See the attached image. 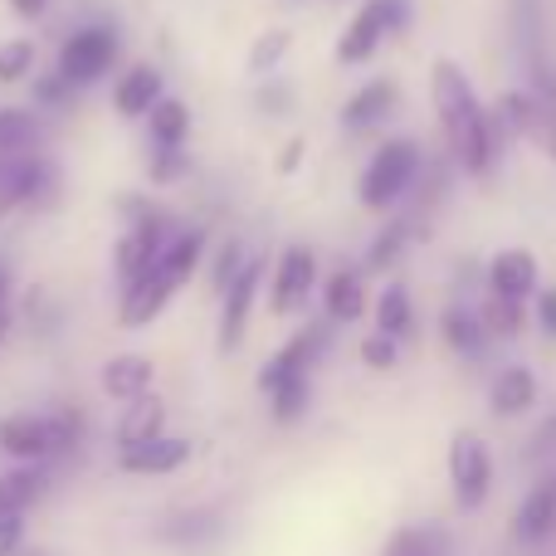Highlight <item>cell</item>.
Returning a JSON list of instances; mask_svg holds the SVG:
<instances>
[{
    "mask_svg": "<svg viewBox=\"0 0 556 556\" xmlns=\"http://www.w3.org/2000/svg\"><path fill=\"white\" fill-rule=\"evenodd\" d=\"M430 98H434V113H440V127H444V137H450L454 156H459V166L469 176H483L493 166V152H498V142H493V117L483 113V103L473 98L469 78H464V68L454 64V59L434 64Z\"/></svg>",
    "mask_w": 556,
    "mask_h": 556,
    "instance_id": "1",
    "label": "cell"
},
{
    "mask_svg": "<svg viewBox=\"0 0 556 556\" xmlns=\"http://www.w3.org/2000/svg\"><path fill=\"white\" fill-rule=\"evenodd\" d=\"M415 176H420V147H415L410 137H395V142L376 147V156L366 162L362 181H356V201H362L366 211H391L415 186Z\"/></svg>",
    "mask_w": 556,
    "mask_h": 556,
    "instance_id": "2",
    "label": "cell"
},
{
    "mask_svg": "<svg viewBox=\"0 0 556 556\" xmlns=\"http://www.w3.org/2000/svg\"><path fill=\"white\" fill-rule=\"evenodd\" d=\"M117 54H123V39L113 25H78L74 35H64L54 59V74L68 88H93L103 74H113Z\"/></svg>",
    "mask_w": 556,
    "mask_h": 556,
    "instance_id": "3",
    "label": "cell"
},
{
    "mask_svg": "<svg viewBox=\"0 0 556 556\" xmlns=\"http://www.w3.org/2000/svg\"><path fill=\"white\" fill-rule=\"evenodd\" d=\"M410 5L405 0H366L352 20H346L342 39H337V64H366V59L381 49L386 35H401Z\"/></svg>",
    "mask_w": 556,
    "mask_h": 556,
    "instance_id": "4",
    "label": "cell"
},
{
    "mask_svg": "<svg viewBox=\"0 0 556 556\" xmlns=\"http://www.w3.org/2000/svg\"><path fill=\"white\" fill-rule=\"evenodd\" d=\"M313 288H317V254L307 250V244H288L274 260V274H269V313L274 317L303 313Z\"/></svg>",
    "mask_w": 556,
    "mask_h": 556,
    "instance_id": "5",
    "label": "cell"
},
{
    "mask_svg": "<svg viewBox=\"0 0 556 556\" xmlns=\"http://www.w3.org/2000/svg\"><path fill=\"white\" fill-rule=\"evenodd\" d=\"M49 191H54V166H49L39 152L5 156V162H0V220L39 205Z\"/></svg>",
    "mask_w": 556,
    "mask_h": 556,
    "instance_id": "6",
    "label": "cell"
},
{
    "mask_svg": "<svg viewBox=\"0 0 556 556\" xmlns=\"http://www.w3.org/2000/svg\"><path fill=\"white\" fill-rule=\"evenodd\" d=\"M327 352V323H307V327H298L293 337H288L283 346L269 356V362L260 366V391L269 395L278 391L283 381H298V376H307L317 366V356Z\"/></svg>",
    "mask_w": 556,
    "mask_h": 556,
    "instance_id": "7",
    "label": "cell"
},
{
    "mask_svg": "<svg viewBox=\"0 0 556 556\" xmlns=\"http://www.w3.org/2000/svg\"><path fill=\"white\" fill-rule=\"evenodd\" d=\"M450 483H454V498H459L464 513H473L483 498H489V483H493V459L483 450L479 434H454L450 444Z\"/></svg>",
    "mask_w": 556,
    "mask_h": 556,
    "instance_id": "8",
    "label": "cell"
},
{
    "mask_svg": "<svg viewBox=\"0 0 556 556\" xmlns=\"http://www.w3.org/2000/svg\"><path fill=\"white\" fill-rule=\"evenodd\" d=\"M260 283H264V260H250L240 269V278L220 293V332H215V346H220V352H240L244 332H250L254 303H260Z\"/></svg>",
    "mask_w": 556,
    "mask_h": 556,
    "instance_id": "9",
    "label": "cell"
},
{
    "mask_svg": "<svg viewBox=\"0 0 556 556\" xmlns=\"http://www.w3.org/2000/svg\"><path fill=\"white\" fill-rule=\"evenodd\" d=\"M0 454L15 464H49L54 459V425L49 415L15 410L0 420Z\"/></svg>",
    "mask_w": 556,
    "mask_h": 556,
    "instance_id": "10",
    "label": "cell"
},
{
    "mask_svg": "<svg viewBox=\"0 0 556 556\" xmlns=\"http://www.w3.org/2000/svg\"><path fill=\"white\" fill-rule=\"evenodd\" d=\"M176 293H181V288H176L162 269L142 274L137 283L123 288V298H117V327H127V332H142V327H152L156 317L172 307Z\"/></svg>",
    "mask_w": 556,
    "mask_h": 556,
    "instance_id": "11",
    "label": "cell"
},
{
    "mask_svg": "<svg viewBox=\"0 0 556 556\" xmlns=\"http://www.w3.org/2000/svg\"><path fill=\"white\" fill-rule=\"evenodd\" d=\"M186 464H191V440H181V434H156L147 444L117 450V469L132 479H166V473H181Z\"/></svg>",
    "mask_w": 556,
    "mask_h": 556,
    "instance_id": "12",
    "label": "cell"
},
{
    "mask_svg": "<svg viewBox=\"0 0 556 556\" xmlns=\"http://www.w3.org/2000/svg\"><path fill=\"white\" fill-rule=\"evenodd\" d=\"M98 386H103L108 401L117 405H132L142 401V395L156 391V362L142 352H117L103 362V371H98Z\"/></svg>",
    "mask_w": 556,
    "mask_h": 556,
    "instance_id": "13",
    "label": "cell"
},
{
    "mask_svg": "<svg viewBox=\"0 0 556 556\" xmlns=\"http://www.w3.org/2000/svg\"><path fill=\"white\" fill-rule=\"evenodd\" d=\"M166 98V88H162V68L156 64H132L127 74H117V84H113V108H117V117H127V123H137V117H147L156 103Z\"/></svg>",
    "mask_w": 556,
    "mask_h": 556,
    "instance_id": "14",
    "label": "cell"
},
{
    "mask_svg": "<svg viewBox=\"0 0 556 556\" xmlns=\"http://www.w3.org/2000/svg\"><path fill=\"white\" fill-rule=\"evenodd\" d=\"M395 84L391 78H371L366 88H356L352 98H346V108H342V127L346 132H366V127H376L381 117H391L395 113Z\"/></svg>",
    "mask_w": 556,
    "mask_h": 556,
    "instance_id": "15",
    "label": "cell"
},
{
    "mask_svg": "<svg viewBox=\"0 0 556 556\" xmlns=\"http://www.w3.org/2000/svg\"><path fill=\"white\" fill-rule=\"evenodd\" d=\"M117 450H132V444H147L156 440V434H166V401L162 395H142V401L123 405V415H117Z\"/></svg>",
    "mask_w": 556,
    "mask_h": 556,
    "instance_id": "16",
    "label": "cell"
},
{
    "mask_svg": "<svg viewBox=\"0 0 556 556\" xmlns=\"http://www.w3.org/2000/svg\"><path fill=\"white\" fill-rule=\"evenodd\" d=\"M45 493V464H15L0 473V518H25Z\"/></svg>",
    "mask_w": 556,
    "mask_h": 556,
    "instance_id": "17",
    "label": "cell"
},
{
    "mask_svg": "<svg viewBox=\"0 0 556 556\" xmlns=\"http://www.w3.org/2000/svg\"><path fill=\"white\" fill-rule=\"evenodd\" d=\"M489 283H493V293H498V298H513V303H522V298L538 288V260H532L528 250H503V254H493Z\"/></svg>",
    "mask_w": 556,
    "mask_h": 556,
    "instance_id": "18",
    "label": "cell"
},
{
    "mask_svg": "<svg viewBox=\"0 0 556 556\" xmlns=\"http://www.w3.org/2000/svg\"><path fill=\"white\" fill-rule=\"evenodd\" d=\"M201 260H205V230H176L172 240H166L156 269L172 278L176 288H186L195 278V269H201Z\"/></svg>",
    "mask_w": 556,
    "mask_h": 556,
    "instance_id": "19",
    "label": "cell"
},
{
    "mask_svg": "<svg viewBox=\"0 0 556 556\" xmlns=\"http://www.w3.org/2000/svg\"><path fill=\"white\" fill-rule=\"evenodd\" d=\"M323 307H327V323H356L366 313V283L356 269H337L323 283Z\"/></svg>",
    "mask_w": 556,
    "mask_h": 556,
    "instance_id": "20",
    "label": "cell"
},
{
    "mask_svg": "<svg viewBox=\"0 0 556 556\" xmlns=\"http://www.w3.org/2000/svg\"><path fill=\"white\" fill-rule=\"evenodd\" d=\"M45 142V123L29 108H0V162L5 156H29Z\"/></svg>",
    "mask_w": 556,
    "mask_h": 556,
    "instance_id": "21",
    "label": "cell"
},
{
    "mask_svg": "<svg viewBox=\"0 0 556 556\" xmlns=\"http://www.w3.org/2000/svg\"><path fill=\"white\" fill-rule=\"evenodd\" d=\"M147 137H152V147H186V137H191V108L166 93L147 113Z\"/></svg>",
    "mask_w": 556,
    "mask_h": 556,
    "instance_id": "22",
    "label": "cell"
},
{
    "mask_svg": "<svg viewBox=\"0 0 556 556\" xmlns=\"http://www.w3.org/2000/svg\"><path fill=\"white\" fill-rule=\"evenodd\" d=\"M503 108H508V123L518 127V132H528V137H547L552 132V123H556V113L542 93H508L503 98Z\"/></svg>",
    "mask_w": 556,
    "mask_h": 556,
    "instance_id": "23",
    "label": "cell"
},
{
    "mask_svg": "<svg viewBox=\"0 0 556 556\" xmlns=\"http://www.w3.org/2000/svg\"><path fill=\"white\" fill-rule=\"evenodd\" d=\"M35 64H39V45L29 35L0 39V88L29 84V78H35Z\"/></svg>",
    "mask_w": 556,
    "mask_h": 556,
    "instance_id": "24",
    "label": "cell"
},
{
    "mask_svg": "<svg viewBox=\"0 0 556 556\" xmlns=\"http://www.w3.org/2000/svg\"><path fill=\"white\" fill-rule=\"evenodd\" d=\"M410 327H415L410 293H405L401 283H386L381 298H376V332H386V337H395V342H401Z\"/></svg>",
    "mask_w": 556,
    "mask_h": 556,
    "instance_id": "25",
    "label": "cell"
},
{
    "mask_svg": "<svg viewBox=\"0 0 556 556\" xmlns=\"http://www.w3.org/2000/svg\"><path fill=\"white\" fill-rule=\"evenodd\" d=\"M288 49H293V35H288V29H264V35L250 45V54H244L250 78H274L278 64L288 59Z\"/></svg>",
    "mask_w": 556,
    "mask_h": 556,
    "instance_id": "26",
    "label": "cell"
},
{
    "mask_svg": "<svg viewBox=\"0 0 556 556\" xmlns=\"http://www.w3.org/2000/svg\"><path fill=\"white\" fill-rule=\"evenodd\" d=\"M532 395H538L532 371L513 366V371H503L498 386H493V410H498V415H518V410H528V405H532Z\"/></svg>",
    "mask_w": 556,
    "mask_h": 556,
    "instance_id": "27",
    "label": "cell"
},
{
    "mask_svg": "<svg viewBox=\"0 0 556 556\" xmlns=\"http://www.w3.org/2000/svg\"><path fill=\"white\" fill-rule=\"evenodd\" d=\"M307 401H313V381L298 376V381H283L278 391H269V415L278 425H293L307 415Z\"/></svg>",
    "mask_w": 556,
    "mask_h": 556,
    "instance_id": "28",
    "label": "cell"
},
{
    "mask_svg": "<svg viewBox=\"0 0 556 556\" xmlns=\"http://www.w3.org/2000/svg\"><path fill=\"white\" fill-rule=\"evenodd\" d=\"M444 342L454 346V352H464V356H473L483 346V317H469V313H444Z\"/></svg>",
    "mask_w": 556,
    "mask_h": 556,
    "instance_id": "29",
    "label": "cell"
},
{
    "mask_svg": "<svg viewBox=\"0 0 556 556\" xmlns=\"http://www.w3.org/2000/svg\"><path fill=\"white\" fill-rule=\"evenodd\" d=\"M186 172H191L186 147H156V152L147 156V176H152V186H176Z\"/></svg>",
    "mask_w": 556,
    "mask_h": 556,
    "instance_id": "30",
    "label": "cell"
},
{
    "mask_svg": "<svg viewBox=\"0 0 556 556\" xmlns=\"http://www.w3.org/2000/svg\"><path fill=\"white\" fill-rule=\"evenodd\" d=\"M250 264V254H244V244L240 240H225L220 250H215V260H211V288L215 293H225V288L240 278V269Z\"/></svg>",
    "mask_w": 556,
    "mask_h": 556,
    "instance_id": "31",
    "label": "cell"
},
{
    "mask_svg": "<svg viewBox=\"0 0 556 556\" xmlns=\"http://www.w3.org/2000/svg\"><path fill=\"white\" fill-rule=\"evenodd\" d=\"M552 518H556V489H538L528 498V508H518V532L522 538H538V532H547Z\"/></svg>",
    "mask_w": 556,
    "mask_h": 556,
    "instance_id": "32",
    "label": "cell"
},
{
    "mask_svg": "<svg viewBox=\"0 0 556 556\" xmlns=\"http://www.w3.org/2000/svg\"><path fill=\"white\" fill-rule=\"evenodd\" d=\"M483 327H489V332H498V337H513L522 327V303H513V298H498L493 293L489 303H483Z\"/></svg>",
    "mask_w": 556,
    "mask_h": 556,
    "instance_id": "33",
    "label": "cell"
},
{
    "mask_svg": "<svg viewBox=\"0 0 556 556\" xmlns=\"http://www.w3.org/2000/svg\"><path fill=\"white\" fill-rule=\"evenodd\" d=\"M49 425H54V459L84 444V415H78V410H68V405H64V410L49 415Z\"/></svg>",
    "mask_w": 556,
    "mask_h": 556,
    "instance_id": "34",
    "label": "cell"
},
{
    "mask_svg": "<svg viewBox=\"0 0 556 556\" xmlns=\"http://www.w3.org/2000/svg\"><path fill=\"white\" fill-rule=\"evenodd\" d=\"M362 362L371 366V371H391L395 362H401V346H395V337H386V332H371L362 342Z\"/></svg>",
    "mask_w": 556,
    "mask_h": 556,
    "instance_id": "35",
    "label": "cell"
},
{
    "mask_svg": "<svg viewBox=\"0 0 556 556\" xmlns=\"http://www.w3.org/2000/svg\"><path fill=\"white\" fill-rule=\"evenodd\" d=\"M78 88H68L59 74H35V108H64Z\"/></svg>",
    "mask_w": 556,
    "mask_h": 556,
    "instance_id": "36",
    "label": "cell"
},
{
    "mask_svg": "<svg viewBox=\"0 0 556 556\" xmlns=\"http://www.w3.org/2000/svg\"><path fill=\"white\" fill-rule=\"evenodd\" d=\"M401 244H405V225H391V230H386L381 240L371 244V254H366V264H371V269H386V264H391L395 254H401Z\"/></svg>",
    "mask_w": 556,
    "mask_h": 556,
    "instance_id": "37",
    "label": "cell"
},
{
    "mask_svg": "<svg viewBox=\"0 0 556 556\" xmlns=\"http://www.w3.org/2000/svg\"><path fill=\"white\" fill-rule=\"evenodd\" d=\"M25 547V518H0V556H20Z\"/></svg>",
    "mask_w": 556,
    "mask_h": 556,
    "instance_id": "38",
    "label": "cell"
},
{
    "mask_svg": "<svg viewBox=\"0 0 556 556\" xmlns=\"http://www.w3.org/2000/svg\"><path fill=\"white\" fill-rule=\"evenodd\" d=\"M303 152H307V142H303V137H288V142H283V152H278V172H283V176H293L298 166H303Z\"/></svg>",
    "mask_w": 556,
    "mask_h": 556,
    "instance_id": "39",
    "label": "cell"
},
{
    "mask_svg": "<svg viewBox=\"0 0 556 556\" xmlns=\"http://www.w3.org/2000/svg\"><path fill=\"white\" fill-rule=\"evenodd\" d=\"M10 10H15L20 20H39L49 10V0H10Z\"/></svg>",
    "mask_w": 556,
    "mask_h": 556,
    "instance_id": "40",
    "label": "cell"
},
{
    "mask_svg": "<svg viewBox=\"0 0 556 556\" xmlns=\"http://www.w3.org/2000/svg\"><path fill=\"white\" fill-rule=\"evenodd\" d=\"M542 327H547V337H556V288H552V293H542Z\"/></svg>",
    "mask_w": 556,
    "mask_h": 556,
    "instance_id": "41",
    "label": "cell"
},
{
    "mask_svg": "<svg viewBox=\"0 0 556 556\" xmlns=\"http://www.w3.org/2000/svg\"><path fill=\"white\" fill-rule=\"evenodd\" d=\"M264 108H288V88H264Z\"/></svg>",
    "mask_w": 556,
    "mask_h": 556,
    "instance_id": "42",
    "label": "cell"
},
{
    "mask_svg": "<svg viewBox=\"0 0 556 556\" xmlns=\"http://www.w3.org/2000/svg\"><path fill=\"white\" fill-rule=\"evenodd\" d=\"M5 337H10V307H0V346H5Z\"/></svg>",
    "mask_w": 556,
    "mask_h": 556,
    "instance_id": "43",
    "label": "cell"
},
{
    "mask_svg": "<svg viewBox=\"0 0 556 556\" xmlns=\"http://www.w3.org/2000/svg\"><path fill=\"white\" fill-rule=\"evenodd\" d=\"M5 288H10V274L0 269V307H5Z\"/></svg>",
    "mask_w": 556,
    "mask_h": 556,
    "instance_id": "44",
    "label": "cell"
},
{
    "mask_svg": "<svg viewBox=\"0 0 556 556\" xmlns=\"http://www.w3.org/2000/svg\"><path fill=\"white\" fill-rule=\"evenodd\" d=\"M25 556H39V552H25Z\"/></svg>",
    "mask_w": 556,
    "mask_h": 556,
    "instance_id": "45",
    "label": "cell"
}]
</instances>
